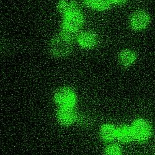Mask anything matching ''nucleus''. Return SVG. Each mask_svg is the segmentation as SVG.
<instances>
[{"instance_id":"7ed1b4c3","label":"nucleus","mask_w":155,"mask_h":155,"mask_svg":"<svg viewBox=\"0 0 155 155\" xmlns=\"http://www.w3.org/2000/svg\"><path fill=\"white\" fill-rule=\"evenodd\" d=\"M151 22V16L148 12L138 10L131 15L129 20L130 28L135 31L140 32L145 30Z\"/></svg>"},{"instance_id":"ddd939ff","label":"nucleus","mask_w":155,"mask_h":155,"mask_svg":"<svg viewBox=\"0 0 155 155\" xmlns=\"http://www.w3.org/2000/svg\"><path fill=\"white\" fill-rule=\"evenodd\" d=\"M104 155H122L120 148L115 145H109L104 150Z\"/></svg>"},{"instance_id":"39448f33","label":"nucleus","mask_w":155,"mask_h":155,"mask_svg":"<svg viewBox=\"0 0 155 155\" xmlns=\"http://www.w3.org/2000/svg\"><path fill=\"white\" fill-rule=\"evenodd\" d=\"M83 23V17L78 11H74L65 15L63 22V30L78 32Z\"/></svg>"},{"instance_id":"6e6552de","label":"nucleus","mask_w":155,"mask_h":155,"mask_svg":"<svg viewBox=\"0 0 155 155\" xmlns=\"http://www.w3.org/2000/svg\"><path fill=\"white\" fill-rule=\"evenodd\" d=\"M78 43L83 48L89 49L93 48L97 44V38L92 32H84L78 36Z\"/></svg>"},{"instance_id":"1a4fd4ad","label":"nucleus","mask_w":155,"mask_h":155,"mask_svg":"<svg viewBox=\"0 0 155 155\" xmlns=\"http://www.w3.org/2000/svg\"><path fill=\"white\" fill-rule=\"evenodd\" d=\"M99 135L103 141H111L117 137V130L114 125L106 124L101 126Z\"/></svg>"},{"instance_id":"20e7f679","label":"nucleus","mask_w":155,"mask_h":155,"mask_svg":"<svg viewBox=\"0 0 155 155\" xmlns=\"http://www.w3.org/2000/svg\"><path fill=\"white\" fill-rule=\"evenodd\" d=\"M54 99L57 104L61 107H72L75 104L76 95L72 89L63 87L55 93Z\"/></svg>"},{"instance_id":"dca6fc26","label":"nucleus","mask_w":155,"mask_h":155,"mask_svg":"<svg viewBox=\"0 0 155 155\" xmlns=\"http://www.w3.org/2000/svg\"><path fill=\"white\" fill-rule=\"evenodd\" d=\"M127 0H112V2L117 5H123L127 2Z\"/></svg>"},{"instance_id":"423d86ee","label":"nucleus","mask_w":155,"mask_h":155,"mask_svg":"<svg viewBox=\"0 0 155 155\" xmlns=\"http://www.w3.org/2000/svg\"><path fill=\"white\" fill-rule=\"evenodd\" d=\"M58 122L62 125L68 126L76 119V115L72 107H61L57 114Z\"/></svg>"},{"instance_id":"f03ea898","label":"nucleus","mask_w":155,"mask_h":155,"mask_svg":"<svg viewBox=\"0 0 155 155\" xmlns=\"http://www.w3.org/2000/svg\"><path fill=\"white\" fill-rule=\"evenodd\" d=\"M132 130L134 139L140 142H145L148 140L153 133L152 127L150 124L143 119L135 120L132 124Z\"/></svg>"},{"instance_id":"2eb2a0df","label":"nucleus","mask_w":155,"mask_h":155,"mask_svg":"<svg viewBox=\"0 0 155 155\" xmlns=\"http://www.w3.org/2000/svg\"><path fill=\"white\" fill-rule=\"evenodd\" d=\"M71 2L75 9L77 10L80 8H84L87 3V0H73Z\"/></svg>"},{"instance_id":"f8f14e48","label":"nucleus","mask_w":155,"mask_h":155,"mask_svg":"<svg viewBox=\"0 0 155 155\" xmlns=\"http://www.w3.org/2000/svg\"><path fill=\"white\" fill-rule=\"evenodd\" d=\"M57 9L61 14L68 15L71 12L78 11L74 7L72 2H69L66 0H61L57 5Z\"/></svg>"},{"instance_id":"9b49d317","label":"nucleus","mask_w":155,"mask_h":155,"mask_svg":"<svg viewBox=\"0 0 155 155\" xmlns=\"http://www.w3.org/2000/svg\"><path fill=\"white\" fill-rule=\"evenodd\" d=\"M112 0H87V3L92 8L96 10H104L111 5Z\"/></svg>"},{"instance_id":"9d476101","label":"nucleus","mask_w":155,"mask_h":155,"mask_svg":"<svg viewBox=\"0 0 155 155\" xmlns=\"http://www.w3.org/2000/svg\"><path fill=\"white\" fill-rule=\"evenodd\" d=\"M117 137L122 142H129L134 139L132 127L123 126L117 131Z\"/></svg>"},{"instance_id":"f3484780","label":"nucleus","mask_w":155,"mask_h":155,"mask_svg":"<svg viewBox=\"0 0 155 155\" xmlns=\"http://www.w3.org/2000/svg\"><path fill=\"white\" fill-rule=\"evenodd\" d=\"M154 155H155V154H154Z\"/></svg>"},{"instance_id":"4468645a","label":"nucleus","mask_w":155,"mask_h":155,"mask_svg":"<svg viewBox=\"0 0 155 155\" xmlns=\"http://www.w3.org/2000/svg\"><path fill=\"white\" fill-rule=\"evenodd\" d=\"M76 120H78V122L82 126H87L88 125H90V124H91V119L88 117L87 116L84 115H79L78 117L76 116Z\"/></svg>"},{"instance_id":"0eeeda50","label":"nucleus","mask_w":155,"mask_h":155,"mask_svg":"<svg viewBox=\"0 0 155 155\" xmlns=\"http://www.w3.org/2000/svg\"><path fill=\"white\" fill-rule=\"evenodd\" d=\"M137 58L136 53L130 49H125L121 51L118 58L120 65L125 68L130 67L133 65L135 63Z\"/></svg>"},{"instance_id":"f257e3e1","label":"nucleus","mask_w":155,"mask_h":155,"mask_svg":"<svg viewBox=\"0 0 155 155\" xmlns=\"http://www.w3.org/2000/svg\"><path fill=\"white\" fill-rule=\"evenodd\" d=\"M73 48V40L63 33L57 35L49 44L50 54L57 58L68 55Z\"/></svg>"}]
</instances>
